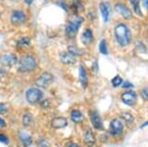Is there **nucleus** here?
Here are the masks:
<instances>
[{
  "mask_svg": "<svg viewBox=\"0 0 148 147\" xmlns=\"http://www.w3.org/2000/svg\"><path fill=\"white\" fill-rule=\"evenodd\" d=\"M123 129H124V126H123L121 120H119V119H113L110 122V131L113 137H120L123 133Z\"/></svg>",
  "mask_w": 148,
  "mask_h": 147,
  "instance_id": "nucleus-7",
  "label": "nucleus"
},
{
  "mask_svg": "<svg viewBox=\"0 0 148 147\" xmlns=\"http://www.w3.org/2000/svg\"><path fill=\"white\" fill-rule=\"evenodd\" d=\"M79 81L80 84L82 85L83 88H86L88 84V76H87V72L86 69L84 68V66L82 64L79 66Z\"/></svg>",
  "mask_w": 148,
  "mask_h": 147,
  "instance_id": "nucleus-16",
  "label": "nucleus"
},
{
  "mask_svg": "<svg viewBox=\"0 0 148 147\" xmlns=\"http://www.w3.org/2000/svg\"><path fill=\"white\" fill-rule=\"evenodd\" d=\"M114 37L120 46H126L132 41V33L125 23H118L114 27Z\"/></svg>",
  "mask_w": 148,
  "mask_h": 147,
  "instance_id": "nucleus-1",
  "label": "nucleus"
},
{
  "mask_svg": "<svg viewBox=\"0 0 148 147\" xmlns=\"http://www.w3.org/2000/svg\"><path fill=\"white\" fill-rule=\"evenodd\" d=\"M27 16L25 13L21 10H16L11 14V23L14 25H21L26 21Z\"/></svg>",
  "mask_w": 148,
  "mask_h": 147,
  "instance_id": "nucleus-6",
  "label": "nucleus"
},
{
  "mask_svg": "<svg viewBox=\"0 0 148 147\" xmlns=\"http://www.w3.org/2000/svg\"><path fill=\"white\" fill-rule=\"evenodd\" d=\"M131 4H132L133 10L135 14H136L139 16H143V14L141 13V8H140V0H130Z\"/></svg>",
  "mask_w": 148,
  "mask_h": 147,
  "instance_id": "nucleus-20",
  "label": "nucleus"
},
{
  "mask_svg": "<svg viewBox=\"0 0 148 147\" xmlns=\"http://www.w3.org/2000/svg\"><path fill=\"white\" fill-rule=\"evenodd\" d=\"M121 118L126 122L127 125H132L134 123V121H135V118H134V116L130 112H122Z\"/></svg>",
  "mask_w": 148,
  "mask_h": 147,
  "instance_id": "nucleus-22",
  "label": "nucleus"
},
{
  "mask_svg": "<svg viewBox=\"0 0 148 147\" xmlns=\"http://www.w3.org/2000/svg\"><path fill=\"white\" fill-rule=\"evenodd\" d=\"M71 119L73 120V122L79 124V123H82V122L84 120V116H83L82 112L80 111V110L74 109V110H72V112H71Z\"/></svg>",
  "mask_w": 148,
  "mask_h": 147,
  "instance_id": "nucleus-18",
  "label": "nucleus"
},
{
  "mask_svg": "<svg viewBox=\"0 0 148 147\" xmlns=\"http://www.w3.org/2000/svg\"><path fill=\"white\" fill-rule=\"evenodd\" d=\"M136 93L135 91H132V90H129V91H126L124 92L121 95V100L122 102L124 103L125 105L127 106H130L132 107L136 103Z\"/></svg>",
  "mask_w": 148,
  "mask_h": 147,
  "instance_id": "nucleus-9",
  "label": "nucleus"
},
{
  "mask_svg": "<svg viewBox=\"0 0 148 147\" xmlns=\"http://www.w3.org/2000/svg\"><path fill=\"white\" fill-rule=\"evenodd\" d=\"M122 82H123L122 77H119V76L114 77L113 79H111V84H112L113 87H118V86H120V85L122 84Z\"/></svg>",
  "mask_w": 148,
  "mask_h": 147,
  "instance_id": "nucleus-26",
  "label": "nucleus"
},
{
  "mask_svg": "<svg viewBox=\"0 0 148 147\" xmlns=\"http://www.w3.org/2000/svg\"><path fill=\"white\" fill-rule=\"evenodd\" d=\"M37 60L32 55H24L21 58L18 62V71L21 73H26V72H32L37 68Z\"/></svg>",
  "mask_w": 148,
  "mask_h": 147,
  "instance_id": "nucleus-2",
  "label": "nucleus"
},
{
  "mask_svg": "<svg viewBox=\"0 0 148 147\" xmlns=\"http://www.w3.org/2000/svg\"><path fill=\"white\" fill-rule=\"evenodd\" d=\"M143 6L145 9H147L148 8V0H143Z\"/></svg>",
  "mask_w": 148,
  "mask_h": 147,
  "instance_id": "nucleus-34",
  "label": "nucleus"
},
{
  "mask_svg": "<svg viewBox=\"0 0 148 147\" xmlns=\"http://www.w3.org/2000/svg\"><path fill=\"white\" fill-rule=\"evenodd\" d=\"M25 98L30 105H36L43 98V92L37 88H30L26 91Z\"/></svg>",
  "mask_w": 148,
  "mask_h": 147,
  "instance_id": "nucleus-4",
  "label": "nucleus"
},
{
  "mask_svg": "<svg viewBox=\"0 0 148 147\" xmlns=\"http://www.w3.org/2000/svg\"><path fill=\"white\" fill-rule=\"evenodd\" d=\"M66 147H80V146L79 145V144H77V143H75V142H70Z\"/></svg>",
  "mask_w": 148,
  "mask_h": 147,
  "instance_id": "nucleus-32",
  "label": "nucleus"
},
{
  "mask_svg": "<svg viewBox=\"0 0 148 147\" xmlns=\"http://www.w3.org/2000/svg\"><path fill=\"white\" fill-rule=\"evenodd\" d=\"M33 120H34V118H33L31 113H26L22 117V124L24 127H29L33 123Z\"/></svg>",
  "mask_w": 148,
  "mask_h": 147,
  "instance_id": "nucleus-21",
  "label": "nucleus"
},
{
  "mask_svg": "<svg viewBox=\"0 0 148 147\" xmlns=\"http://www.w3.org/2000/svg\"><path fill=\"white\" fill-rule=\"evenodd\" d=\"M93 40H94V36H93V32H92V30L89 29V28L85 29L82 34V44L85 46H89L92 42H93Z\"/></svg>",
  "mask_w": 148,
  "mask_h": 147,
  "instance_id": "nucleus-14",
  "label": "nucleus"
},
{
  "mask_svg": "<svg viewBox=\"0 0 148 147\" xmlns=\"http://www.w3.org/2000/svg\"><path fill=\"white\" fill-rule=\"evenodd\" d=\"M99 49H100V52H101L102 54L107 55L108 53L107 41H106V40H102L101 41V43H100V45H99Z\"/></svg>",
  "mask_w": 148,
  "mask_h": 147,
  "instance_id": "nucleus-23",
  "label": "nucleus"
},
{
  "mask_svg": "<svg viewBox=\"0 0 148 147\" xmlns=\"http://www.w3.org/2000/svg\"><path fill=\"white\" fill-rule=\"evenodd\" d=\"M114 9H115L116 12L120 14L125 19H132L133 18V13L131 12V10L124 3H121V2L116 3L115 6H114Z\"/></svg>",
  "mask_w": 148,
  "mask_h": 147,
  "instance_id": "nucleus-8",
  "label": "nucleus"
},
{
  "mask_svg": "<svg viewBox=\"0 0 148 147\" xmlns=\"http://www.w3.org/2000/svg\"><path fill=\"white\" fill-rule=\"evenodd\" d=\"M67 124L68 121L64 117H56L51 121V127L53 129H63L67 126Z\"/></svg>",
  "mask_w": 148,
  "mask_h": 147,
  "instance_id": "nucleus-15",
  "label": "nucleus"
},
{
  "mask_svg": "<svg viewBox=\"0 0 148 147\" xmlns=\"http://www.w3.org/2000/svg\"><path fill=\"white\" fill-rule=\"evenodd\" d=\"M30 38L28 37H23L21 38V40L18 41V46H21V48H25V46H28L30 45Z\"/></svg>",
  "mask_w": 148,
  "mask_h": 147,
  "instance_id": "nucleus-24",
  "label": "nucleus"
},
{
  "mask_svg": "<svg viewBox=\"0 0 148 147\" xmlns=\"http://www.w3.org/2000/svg\"><path fill=\"white\" fill-rule=\"evenodd\" d=\"M0 18H1V14H0Z\"/></svg>",
  "mask_w": 148,
  "mask_h": 147,
  "instance_id": "nucleus-37",
  "label": "nucleus"
},
{
  "mask_svg": "<svg viewBox=\"0 0 148 147\" xmlns=\"http://www.w3.org/2000/svg\"><path fill=\"white\" fill-rule=\"evenodd\" d=\"M122 87H123V88H127V89H129V88H133V87H134V85H133L130 81H125V82L122 84Z\"/></svg>",
  "mask_w": 148,
  "mask_h": 147,
  "instance_id": "nucleus-31",
  "label": "nucleus"
},
{
  "mask_svg": "<svg viewBox=\"0 0 148 147\" xmlns=\"http://www.w3.org/2000/svg\"><path fill=\"white\" fill-rule=\"evenodd\" d=\"M1 61L2 65L6 66V67H13L18 63V57L16 56L14 53H5L1 56Z\"/></svg>",
  "mask_w": 148,
  "mask_h": 147,
  "instance_id": "nucleus-10",
  "label": "nucleus"
},
{
  "mask_svg": "<svg viewBox=\"0 0 148 147\" xmlns=\"http://www.w3.org/2000/svg\"><path fill=\"white\" fill-rule=\"evenodd\" d=\"M53 81V77L51 73L45 72L36 79V84L40 88H47Z\"/></svg>",
  "mask_w": 148,
  "mask_h": 147,
  "instance_id": "nucleus-5",
  "label": "nucleus"
},
{
  "mask_svg": "<svg viewBox=\"0 0 148 147\" xmlns=\"http://www.w3.org/2000/svg\"><path fill=\"white\" fill-rule=\"evenodd\" d=\"M99 8H100V11H101V14H102V16H103V19H104L105 23H108V19H110V8L106 3H100L99 5Z\"/></svg>",
  "mask_w": 148,
  "mask_h": 147,
  "instance_id": "nucleus-17",
  "label": "nucleus"
},
{
  "mask_svg": "<svg viewBox=\"0 0 148 147\" xmlns=\"http://www.w3.org/2000/svg\"><path fill=\"white\" fill-rule=\"evenodd\" d=\"M140 95H141L142 98H143L145 101H146V100L148 99V90H147V88H144V89L141 90Z\"/></svg>",
  "mask_w": 148,
  "mask_h": 147,
  "instance_id": "nucleus-30",
  "label": "nucleus"
},
{
  "mask_svg": "<svg viewBox=\"0 0 148 147\" xmlns=\"http://www.w3.org/2000/svg\"><path fill=\"white\" fill-rule=\"evenodd\" d=\"M33 1H34V0H24L25 4H27V5H31L33 3Z\"/></svg>",
  "mask_w": 148,
  "mask_h": 147,
  "instance_id": "nucleus-35",
  "label": "nucleus"
},
{
  "mask_svg": "<svg viewBox=\"0 0 148 147\" xmlns=\"http://www.w3.org/2000/svg\"><path fill=\"white\" fill-rule=\"evenodd\" d=\"M0 142L4 143V144H8V143H9V138L7 137L6 135L0 134Z\"/></svg>",
  "mask_w": 148,
  "mask_h": 147,
  "instance_id": "nucleus-27",
  "label": "nucleus"
},
{
  "mask_svg": "<svg viewBox=\"0 0 148 147\" xmlns=\"http://www.w3.org/2000/svg\"><path fill=\"white\" fill-rule=\"evenodd\" d=\"M44 1H45V2H46V1H47V0H44Z\"/></svg>",
  "mask_w": 148,
  "mask_h": 147,
  "instance_id": "nucleus-36",
  "label": "nucleus"
},
{
  "mask_svg": "<svg viewBox=\"0 0 148 147\" xmlns=\"http://www.w3.org/2000/svg\"><path fill=\"white\" fill-rule=\"evenodd\" d=\"M60 60H61V62L65 65H74L75 63L77 62V56H75V55L72 53H70L69 51L61 52Z\"/></svg>",
  "mask_w": 148,
  "mask_h": 147,
  "instance_id": "nucleus-12",
  "label": "nucleus"
},
{
  "mask_svg": "<svg viewBox=\"0 0 148 147\" xmlns=\"http://www.w3.org/2000/svg\"><path fill=\"white\" fill-rule=\"evenodd\" d=\"M8 111V107L6 104H0V114H5Z\"/></svg>",
  "mask_w": 148,
  "mask_h": 147,
  "instance_id": "nucleus-28",
  "label": "nucleus"
},
{
  "mask_svg": "<svg viewBox=\"0 0 148 147\" xmlns=\"http://www.w3.org/2000/svg\"><path fill=\"white\" fill-rule=\"evenodd\" d=\"M82 23H83V18L80 16H77L74 18H72L66 26L65 29L66 35L69 38H74L77 34V32H79V29L80 25L82 24Z\"/></svg>",
  "mask_w": 148,
  "mask_h": 147,
  "instance_id": "nucleus-3",
  "label": "nucleus"
},
{
  "mask_svg": "<svg viewBox=\"0 0 148 147\" xmlns=\"http://www.w3.org/2000/svg\"><path fill=\"white\" fill-rule=\"evenodd\" d=\"M5 126H6V123H5V121L2 118H0V127H5Z\"/></svg>",
  "mask_w": 148,
  "mask_h": 147,
  "instance_id": "nucleus-33",
  "label": "nucleus"
},
{
  "mask_svg": "<svg viewBox=\"0 0 148 147\" xmlns=\"http://www.w3.org/2000/svg\"><path fill=\"white\" fill-rule=\"evenodd\" d=\"M68 51L70 52V53L74 54L75 56H79V55H82V52L80 51L76 46H68Z\"/></svg>",
  "mask_w": 148,
  "mask_h": 147,
  "instance_id": "nucleus-25",
  "label": "nucleus"
},
{
  "mask_svg": "<svg viewBox=\"0 0 148 147\" xmlns=\"http://www.w3.org/2000/svg\"><path fill=\"white\" fill-rule=\"evenodd\" d=\"M19 137H21V142L23 143L24 146H29L32 143V137L28 133L26 132H21L19 134Z\"/></svg>",
  "mask_w": 148,
  "mask_h": 147,
  "instance_id": "nucleus-19",
  "label": "nucleus"
},
{
  "mask_svg": "<svg viewBox=\"0 0 148 147\" xmlns=\"http://www.w3.org/2000/svg\"><path fill=\"white\" fill-rule=\"evenodd\" d=\"M84 143L87 147H93L95 145V142H96V138H95V135L93 134V132L91 131L90 129H87L84 133Z\"/></svg>",
  "mask_w": 148,
  "mask_h": 147,
  "instance_id": "nucleus-13",
  "label": "nucleus"
},
{
  "mask_svg": "<svg viewBox=\"0 0 148 147\" xmlns=\"http://www.w3.org/2000/svg\"><path fill=\"white\" fill-rule=\"evenodd\" d=\"M56 4L62 7L64 10L68 11V6H67V3H66L65 1H64V0H59V1H58V2H56Z\"/></svg>",
  "mask_w": 148,
  "mask_h": 147,
  "instance_id": "nucleus-29",
  "label": "nucleus"
},
{
  "mask_svg": "<svg viewBox=\"0 0 148 147\" xmlns=\"http://www.w3.org/2000/svg\"><path fill=\"white\" fill-rule=\"evenodd\" d=\"M90 120L91 123L93 125V127L95 129L99 130V131H102L104 130V124H103V121L101 117H100L99 113L97 111H91L90 112Z\"/></svg>",
  "mask_w": 148,
  "mask_h": 147,
  "instance_id": "nucleus-11",
  "label": "nucleus"
}]
</instances>
